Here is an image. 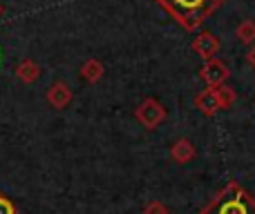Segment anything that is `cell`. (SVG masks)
Listing matches in <instances>:
<instances>
[{
  "label": "cell",
  "mask_w": 255,
  "mask_h": 214,
  "mask_svg": "<svg viewBox=\"0 0 255 214\" xmlns=\"http://www.w3.org/2000/svg\"><path fill=\"white\" fill-rule=\"evenodd\" d=\"M16 76H18V80H20V83L31 85V83H36V80H38L40 67L36 65L31 58H22V61L18 63V67H16Z\"/></svg>",
  "instance_id": "obj_8"
},
{
  "label": "cell",
  "mask_w": 255,
  "mask_h": 214,
  "mask_svg": "<svg viewBox=\"0 0 255 214\" xmlns=\"http://www.w3.org/2000/svg\"><path fill=\"white\" fill-rule=\"evenodd\" d=\"M195 156H197V149H195V145L190 143L188 139H177L175 143L170 145V158L177 165H186V163H190Z\"/></svg>",
  "instance_id": "obj_7"
},
{
  "label": "cell",
  "mask_w": 255,
  "mask_h": 214,
  "mask_svg": "<svg viewBox=\"0 0 255 214\" xmlns=\"http://www.w3.org/2000/svg\"><path fill=\"white\" fill-rule=\"evenodd\" d=\"M199 214H255V199L242 185L226 183Z\"/></svg>",
  "instance_id": "obj_1"
},
{
  "label": "cell",
  "mask_w": 255,
  "mask_h": 214,
  "mask_svg": "<svg viewBox=\"0 0 255 214\" xmlns=\"http://www.w3.org/2000/svg\"><path fill=\"white\" fill-rule=\"evenodd\" d=\"M0 214H16V206L2 194H0Z\"/></svg>",
  "instance_id": "obj_13"
},
{
  "label": "cell",
  "mask_w": 255,
  "mask_h": 214,
  "mask_svg": "<svg viewBox=\"0 0 255 214\" xmlns=\"http://www.w3.org/2000/svg\"><path fill=\"white\" fill-rule=\"evenodd\" d=\"M215 94H217V101H220V107L222 109H229L231 105L235 103V89L233 87H229L226 83H222V85H217L215 87Z\"/></svg>",
  "instance_id": "obj_11"
},
{
  "label": "cell",
  "mask_w": 255,
  "mask_h": 214,
  "mask_svg": "<svg viewBox=\"0 0 255 214\" xmlns=\"http://www.w3.org/2000/svg\"><path fill=\"white\" fill-rule=\"evenodd\" d=\"M103 74H106V67H103L101 61H97V58H88V61L83 63V67H81V76H83V80H88V83H99V80L103 78Z\"/></svg>",
  "instance_id": "obj_9"
},
{
  "label": "cell",
  "mask_w": 255,
  "mask_h": 214,
  "mask_svg": "<svg viewBox=\"0 0 255 214\" xmlns=\"http://www.w3.org/2000/svg\"><path fill=\"white\" fill-rule=\"evenodd\" d=\"M235 36H238V40H242L244 45H253L255 43V20L240 22L238 29H235Z\"/></svg>",
  "instance_id": "obj_10"
},
{
  "label": "cell",
  "mask_w": 255,
  "mask_h": 214,
  "mask_svg": "<svg viewBox=\"0 0 255 214\" xmlns=\"http://www.w3.org/2000/svg\"><path fill=\"white\" fill-rule=\"evenodd\" d=\"M195 107H197L206 118L215 116V114L222 109V107H220V101H217L215 87H206L204 92H199L197 96H195Z\"/></svg>",
  "instance_id": "obj_6"
},
{
  "label": "cell",
  "mask_w": 255,
  "mask_h": 214,
  "mask_svg": "<svg viewBox=\"0 0 255 214\" xmlns=\"http://www.w3.org/2000/svg\"><path fill=\"white\" fill-rule=\"evenodd\" d=\"M45 98H47V103L54 109H65L72 103L74 94H72L70 85H65L63 80H56V83H52L47 87V94H45Z\"/></svg>",
  "instance_id": "obj_5"
},
{
  "label": "cell",
  "mask_w": 255,
  "mask_h": 214,
  "mask_svg": "<svg viewBox=\"0 0 255 214\" xmlns=\"http://www.w3.org/2000/svg\"><path fill=\"white\" fill-rule=\"evenodd\" d=\"M134 118L145 127V130H157L163 121H166V107L157 101V98H145L134 109Z\"/></svg>",
  "instance_id": "obj_2"
},
{
  "label": "cell",
  "mask_w": 255,
  "mask_h": 214,
  "mask_svg": "<svg viewBox=\"0 0 255 214\" xmlns=\"http://www.w3.org/2000/svg\"><path fill=\"white\" fill-rule=\"evenodd\" d=\"M143 214H170V210H168L166 203H161V201H150L148 206L143 208Z\"/></svg>",
  "instance_id": "obj_12"
},
{
  "label": "cell",
  "mask_w": 255,
  "mask_h": 214,
  "mask_svg": "<svg viewBox=\"0 0 255 214\" xmlns=\"http://www.w3.org/2000/svg\"><path fill=\"white\" fill-rule=\"evenodd\" d=\"M179 7H184L186 11H193V9H199L204 4V0H175Z\"/></svg>",
  "instance_id": "obj_14"
},
{
  "label": "cell",
  "mask_w": 255,
  "mask_h": 214,
  "mask_svg": "<svg viewBox=\"0 0 255 214\" xmlns=\"http://www.w3.org/2000/svg\"><path fill=\"white\" fill-rule=\"evenodd\" d=\"M2 13H4V7H2V4H0V16H2Z\"/></svg>",
  "instance_id": "obj_16"
},
{
  "label": "cell",
  "mask_w": 255,
  "mask_h": 214,
  "mask_svg": "<svg viewBox=\"0 0 255 214\" xmlns=\"http://www.w3.org/2000/svg\"><path fill=\"white\" fill-rule=\"evenodd\" d=\"M247 63L255 70V43L249 47V52H247Z\"/></svg>",
  "instance_id": "obj_15"
},
{
  "label": "cell",
  "mask_w": 255,
  "mask_h": 214,
  "mask_svg": "<svg viewBox=\"0 0 255 214\" xmlns=\"http://www.w3.org/2000/svg\"><path fill=\"white\" fill-rule=\"evenodd\" d=\"M217 49H220V38H217L213 31H202V34H197L193 38V52L197 54V56H202L204 61L215 58Z\"/></svg>",
  "instance_id": "obj_4"
},
{
  "label": "cell",
  "mask_w": 255,
  "mask_h": 214,
  "mask_svg": "<svg viewBox=\"0 0 255 214\" xmlns=\"http://www.w3.org/2000/svg\"><path fill=\"white\" fill-rule=\"evenodd\" d=\"M229 76H231V70L222 61H217V58H208L204 63V67L199 70V78L206 83V87H217V85L226 83Z\"/></svg>",
  "instance_id": "obj_3"
}]
</instances>
